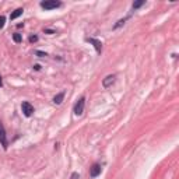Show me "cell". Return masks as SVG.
<instances>
[{"label": "cell", "mask_w": 179, "mask_h": 179, "mask_svg": "<svg viewBox=\"0 0 179 179\" xmlns=\"http://www.w3.org/2000/svg\"><path fill=\"white\" fill-rule=\"evenodd\" d=\"M21 109H22V112H24L25 116H31L34 113V106L31 105L30 102H22L21 104Z\"/></svg>", "instance_id": "obj_4"}, {"label": "cell", "mask_w": 179, "mask_h": 179, "mask_svg": "<svg viewBox=\"0 0 179 179\" xmlns=\"http://www.w3.org/2000/svg\"><path fill=\"white\" fill-rule=\"evenodd\" d=\"M13 39H14V42L20 43L21 42V35H20V34H14V35H13Z\"/></svg>", "instance_id": "obj_11"}, {"label": "cell", "mask_w": 179, "mask_h": 179, "mask_svg": "<svg viewBox=\"0 0 179 179\" xmlns=\"http://www.w3.org/2000/svg\"><path fill=\"white\" fill-rule=\"evenodd\" d=\"M4 22H6V18H4L3 15H0V28L4 27Z\"/></svg>", "instance_id": "obj_13"}, {"label": "cell", "mask_w": 179, "mask_h": 179, "mask_svg": "<svg viewBox=\"0 0 179 179\" xmlns=\"http://www.w3.org/2000/svg\"><path fill=\"white\" fill-rule=\"evenodd\" d=\"M101 169H102V168H101L100 164H94L92 168L90 169V176H91V178H97V176L101 173Z\"/></svg>", "instance_id": "obj_5"}, {"label": "cell", "mask_w": 179, "mask_h": 179, "mask_svg": "<svg viewBox=\"0 0 179 179\" xmlns=\"http://www.w3.org/2000/svg\"><path fill=\"white\" fill-rule=\"evenodd\" d=\"M84 104H85V98H80L79 101H77V104L74 105V113H76L77 116H81L83 112H84Z\"/></svg>", "instance_id": "obj_2"}, {"label": "cell", "mask_w": 179, "mask_h": 179, "mask_svg": "<svg viewBox=\"0 0 179 179\" xmlns=\"http://www.w3.org/2000/svg\"><path fill=\"white\" fill-rule=\"evenodd\" d=\"M63 98H64V92H60V94H58L55 98H53V102H55V104H58V105H59V104H62Z\"/></svg>", "instance_id": "obj_9"}, {"label": "cell", "mask_w": 179, "mask_h": 179, "mask_svg": "<svg viewBox=\"0 0 179 179\" xmlns=\"http://www.w3.org/2000/svg\"><path fill=\"white\" fill-rule=\"evenodd\" d=\"M0 143H2L3 148L7 150V147H9V143H7L6 132H4V126H3V123H2V122H0Z\"/></svg>", "instance_id": "obj_3"}, {"label": "cell", "mask_w": 179, "mask_h": 179, "mask_svg": "<svg viewBox=\"0 0 179 179\" xmlns=\"http://www.w3.org/2000/svg\"><path fill=\"white\" fill-rule=\"evenodd\" d=\"M0 87H2V77H0Z\"/></svg>", "instance_id": "obj_17"}, {"label": "cell", "mask_w": 179, "mask_h": 179, "mask_svg": "<svg viewBox=\"0 0 179 179\" xmlns=\"http://www.w3.org/2000/svg\"><path fill=\"white\" fill-rule=\"evenodd\" d=\"M124 21H126V18H123V20H119L118 21V24H115V27H113V30H116V28H119L120 25H123L124 24Z\"/></svg>", "instance_id": "obj_12"}, {"label": "cell", "mask_w": 179, "mask_h": 179, "mask_svg": "<svg viewBox=\"0 0 179 179\" xmlns=\"http://www.w3.org/2000/svg\"><path fill=\"white\" fill-rule=\"evenodd\" d=\"M37 41H38V37H37V35H31V37H30V42H31V43L37 42Z\"/></svg>", "instance_id": "obj_14"}, {"label": "cell", "mask_w": 179, "mask_h": 179, "mask_svg": "<svg viewBox=\"0 0 179 179\" xmlns=\"http://www.w3.org/2000/svg\"><path fill=\"white\" fill-rule=\"evenodd\" d=\"M144 3H146L144 0H140V2H134V3H133V9H139V7H141Z\"/></svg>", "instance_id": "obj_10"}, {"label": "cell", "mask_w": 179, "mask_h": 179, "mask_svg": "<svg viewBox=\"0 0 179 179\" xmlns=\"http://www.w3.org/2000/svg\"><path fill=\"white\" fill-rule=\"evenodd\" d=\"M88 42L92 43V45L95 46V49H97V52H101V49H102V43H101V41L98 39H94V38H88Z\"/></svg>", "instance_id": "obj_7"}, {"label": "cell", "mask_w": 179, "mask_h": 179, "mask_svg": "<svg viewBox=\"0 0 179 179\" xmlns=\"http://www.w3.org/2000/svg\"><path fill=\"white\" fill-rule=\"evenodd\" d=\"M22 11H24V10H22V9H17V10H14V11H13L11 14H10V20H15V18H18L20 15L22 14Z\"/></svg>", "instance_id": "obj_8"}, {"label": "cell", "mask_w": 179, "mask_h": 179, "mask_svg": "<svg viewBox=\"0 0 179 179\" xmlns=\"http://www.w3.org/2000/svg\"><path fill=\"white\" fill-rule=\"evenodd\" d=\"M62 3L60 2H56V0H45V2H41V7L45 10H52V9H58L60 7Z\"/></svg>", "instance_id": "obj_1"}, {"label": "cell", "mask_w": 179, "mask_h": 179, "mask_svg": "<svg viewBox=\"0 0 179 179\" xmlns=\"http://www.w3.org/2000/svg\"><path fill=\"white\" fill-rule=\"evenodd\" d=\"M37 55L41 56V58H43V56H46V53H43V52H39V51H38V52H37Z\"/></svg>", "instance_id": "obj_15"}, {"label": "cell", "mask_w": 179, "mask_h": 179, "mask_svg": "<svg viewBox=\"0 0 179 179\" xmlns=\"http://www.w3.org/2000/svg\"><path fill=\"white\" fill-rule=\"evenodd\" d=\"M71 179H79V173H76V172H74L73 175H71Z\"/></svg>", "instance_id": "obj_16"}, {"label": "cell", "mask_w": 179, "mask_h": 179, "mask_svg": "<svg viewBox=\"0 0 179 179\" xmlns=\"http://www.w3.org/2000/svg\"><path fill=\"white\" fill-rule=\"evenodd\" d=\"M113 83H115V76H113V74H111V76H106L105 77V80H104L102 84H104V87H105V88H108V87H111Z\"/></svg>", "instance_id": "obj_6"}]
</instances>
